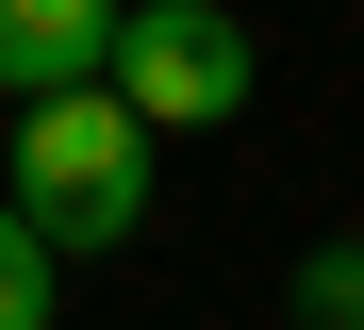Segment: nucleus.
<instances>
[{"mask_svg": "<svg viewBox=\"0 0 364 330\" xmlns=\"http://www.w3.org/2000/svg\"><path fill=\"white\" fill-rule=\"evenodd\" d=\"M100 83L133 99L149 132H232L265 99V50L232 0H116V50H100Z\"/></svg>", "mask_w": 364, "mask_h": 330, "instance_id": "2", "label": "nucleus"}, {"mask_svg": "<svg viewBox=\"0 0 364 330\" xmlns=\"http://www.w3.org/2000/svg\"><path fill=\"white\" fill-rule=\"evenodd\" d=\"M298 330H364V231L298 248Z\"/></svg>", "mask_w": 364, "mask_h": 330, "instance_id": "5", "label": "nucleus"}, {"mask_svg": "<svg viewBox=\"0 0 364 330\" xmlns=\"http://www.w3.org/2000/svg\"><path fill=\"white\" fill-rule=\"evenodd\" d=\"M100 50H116V0H0V99H67L100 83Z\"/></svg>", "mask_w": 364, "mask_h": 330, "instance_id": "3", "label": "nucleus"}, {"mask_svg": "<svg viewBox=\"0 0 364 330\" xmlns=\"http://www.w3.org/2000/svg\"><path fill=\"white\" fill-rule=\"evenodd\" d=\"M149 165H166V132L116 99V83H67V99H33V116H17L0 198L33 215L50 264H83V248H133V231H149Z\"/></svg>", "mask_w": 364, "mask_h": 330, "instance_id": "1", "label": "nucleus"}, {"mask_svg": "<svg viewBox=\"0 0 364 330\" xmlns=\"http://www.w3.org/2000/svg\"><path fill=\"white\" fill-rule=\"evenodd\" d=\"M50 297H67V264L33 248V215L0 198V330H50Z\"/></svg>", "mask_w": 364, "mask_h": 330, "instance_id": "4", "label": "nucleus"}]
</instances>
